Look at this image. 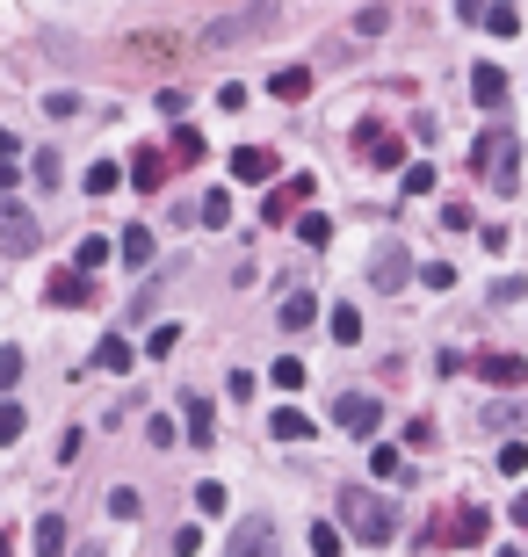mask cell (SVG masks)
Wrapping results in <instances>:
<instances>
[{
	"label": "cell",
	"instance_id": "22",
	"mask_svg": "<svg viewBox=\"0 0 528 557\" xmlns=\"http://www.w3.org/2000/svg\"><path fill=\"white\" fill-rule=\"evenodd\" d=\"M326 326H333V340H340V348H355V340H362V312H355V304H333V312H326Z\"/></svg>",
	"mask_w": 528,
	"mask_h": 557
},
{
	"label": "cell",
	"instance_id": "36",
	"mask_svg": "<svg viewBox=\"0 0 528 557\" xmlns=\"http://www.w3.org/2000/svg\"><path fill=\"white\" fill-rule=\"evenodd\" d=\"M420 283H427V290H456V268H449V261H427Z\"/></svg>",
	"mask_w": 528,
	"mask_h": 557
},
{
	"label": "cell",
	"instance_id": "39",
	"mask_svg": "<svg viewBox=\"0 0 528 557\" xmlns=\"http://www.w3.org/2000/svg\"><path fill=\"white\" fill-rule=\"evenodd\" d=\"M355 29H362V37H384V29H391V8H362Z\"/></svg>",
	"mask_w": 528,
	"mask_h": 557
},
{
	"label": "cell",
	"instance_id": "29",
	"mask_svg": "<svg viewBox=\"0 0 528 557\" xmlns=\"http://www.w3.org/2000/svg\"><path fill=\"white\" fill-rule=\"evenodd\" d=\"M174 340H181V326H152V333H145V355H152V362H167V355H174Z\"/></svg>",
	"mask_w": 528,
	"mask_h": 557
},
{
	"label": "cell",
	"instance_id": "35",
	"mask_svg": "<svg viewBox=\"0 0 528 557\" xmlns=\"http://www.w3.org/2000/svg\"><path fill=\"white\" fill-rule=\"evenodd\" d=\"M29 174H37L44 189H58V152H29Z\"/></svg>",
	"mask_w": 528,
	"mask_h": 557
},
{
	"label": "cell",
	"instance_id": "37",
	"mask_svg": "<svg viewBox=\"0 0 528 557\" xmlns=\"http://www.w3.org/2000/svg\"><path fill=\"white\" fill-rule=\"evenodd\" d=\"M145 442H152V449H174V420L152 413V420H145Z\"/></svg>",
	"mask_w": 528,
	"mask_h": 557
},
{
	"label": "cell",
	"instance_id": "41",
	"mask_svg": "<svg viewBox=\"0 0 528 557\" xmlns=\"http://www.w3.org/2000/svg\"><path fill=\"white\" fill-rule=\"evenodd\" d=\"M275 384L297 391V384H304V362H297V355H283V362H275Z\"/></svg>",
	"mask_w": 528,
	"mask_h": 557
},
{
	"label": "cell",
	"instance_id": "43",
	"mask_svg": "<svg viewBox=\"0 0 528 557\" xmlns=\"http://www.w3.org/2000/svg\"><path fill=\"white\" fill-rule=\"evenodd\" d=\"M0 384H8V391L22 384V348H8V355H0Z\"/></svg>",
	"mask_w": 528,
	"mask_h": 557
},
{
	"label": "cell",
	"instance_id": "24",
	"mask_svg": "<svg viewBox=\"0 0 528 557\" xmlns=\"http://www.w3.org/2000/svg\"><path fill=\"white\" fill-rule=\"evenodd\" d=\"M369 471H377L384 485H398V478H406V456H398V449H369Z\"/></svg>",
	"mask_w": 528,
	"mask_h": 557
},
{
	"label": "cell",
	"instance_id": "33",
	"mask_svg": "<svg viewBox=\"0 0 528 557\" xmlns=\"http://www.w3.org/2000/svg\"><path fill=\"white\" fill-rule=\"evenodd\" d=\"M304 543H312L319 557H340V529H333V521H312V536H304Z\"/></svg>",
	"mask_w": 528,
	"mask_h": 557
},
{
	"label": "cell",
	"instance_id": "18",
	"mask_svg": "<svg viewBox=\"0 0 528 557\" xmlns=\"http://www.w3.org/2000/svg\"><path fill=\"white\" fill-rule=\"evenodd\" d=\"M471 95H478L485 109H500V102H507V73H500V66H471Z\"/></svg>",
	"mask_w": 528,
	"mask_h": 557
},
{
	"label": "cell",
	"instance_id": "40",
	"mask_svg": "<svg viewBox=\"0 0 528 557\" xmlns=\"http://www.w3.org/2000/svg\"><path fill=\"white\" fill-rule=\"evenodd\" d=\"M500 471H507V478L528 471V442H507V449H500Z\"/></svg>",
	"mask_w": 528,
	"mask_h": 557
},
{
	"label": "cell",
	"instance_id": "30",
	"mask_svg": "<svg viewBox=\"0 0 528 557\" xmlns=\"http://www.w3.org/2000/svg\"><path fill=\"white\" fill-rule=\"evenodd\" d=\"M29 543H37V550H66V521H58V514H44V521H37V536H29Z\"/></svg>",
	"mask_w": 528,
	"mask_h": 557
},
{
	"label": "cell",
	"instance_id": "11",
	"mask_svg": "<svg viewBox=\"0 0 528 557\" xmlns=\"http://www.w3.org/2000/svg\"><path fill=\"white\" fill-rule=\"evenodd\" d=\"M449 543H463V550H478L485 536H492V521H485V507H471V500H463L456 514H449V529H442Z\"/></svg>",
	"mask_w": 528,
	"mask_h": 557
},
{
	"label": "cell",
	"instance_id": "32",
	"mask_svg": "<svg viewBox=\"0 0 528 557\" xmlns=\"http://www.w3.org/2000/svg\"><path fill=\"white\" fill-rule=\"evenodd\" d=\"M406 174V196H434V167L427 160H413V167H398Z\"/></svg>",
	"mask_w": 528,
	"mask_h": 557
},
{
	"label": "cell",
	"instance_id": "5",
	"mask_svg": "<svg viewBox=\"0 0 528 557\" xmlns=\"http://www.w3.org/2000/svg\"><path fill=\"white\" fill-rule=\"evenodd\" d=\"M0 246H8V261H22V254H37V218H29V203H0Z\"/></svg>",
	"mask_w": 528,
	"mask_h": 557
},
{
	"label": "cell",
	"instance_id": "44",
	"mask_svg": "<svg viewBox=\"0 0 528 557\" xmlns=\"http://www.w3.org/2000/svg\"><path fill=\"white\" fill-rule=\"evenodd\" d=\"M456 15H463V22H485L492 8H485V0H456Z\"/></svg>",
	"mask_w": 528,
	"mask_h": 557
},
{
	"label": "cell",
	"instance_id": "15",
	"mask_svg": "<svg viewBox=\"0 0 528 557\" xmlns=\"http://www.w3.org/2000/svg\"><path fill=\"white\" fill-rule=\"evenodd\" d=\"M232 181H275V152L268 145H239L232 152Z\"/></svg>",
	"mask_w": 528,
	"mask_h": 557
},
{
	"label": "cell",
	"instance_id": "25",
	"mask_svg": "<svg viewBox=\"0 0 528 557\" xmlns=\"http://www.w3.org/2000/svg\"><path fill=\"white\" fill-rule=\"evenodd\" d=\"M203 225H217V232L232 225V189H210V196H203Z\"/></svg>",
	"mask_w": 528,
	"mask_h": 557
},
{
	"label": "cell",
	"instance_id": "12",
	"mask_svg": "<svg viewBox=\"0 0 528 557\" xmlns=\"http://www.w3.org/2000/svg\"><path fill=\"white\" fill-rule=\"evenodd\" d=\"M369 283H377V290H398V283H406V246H398V239H384L377 254H369Z\"/></svg>",
	"mask_w": 528,
	"mask_h": 557
},
{
	"label": "cell",
	"instance_id": "19",
	"mask_svg": "<svg viewBox=\"0 0 528 557\" xmlns=\"http://www.w3.org/2000/svg\"><path fill=\"white\" fill-rule=\"evenodd\" d=\"M275 319H283L290 333H297V326H312V319H319V297H312V290H290V297H283V312H275Z\"/></svg>",
	"mask_w": 528,
	"mask_h": 557
},
{
	"label": "cell",
	"instance_id": "9",
	"mask_svg": "<svg viewBox=\"0 0 528 557\" xmlns=\"http://www.w3.org/2000/svg\"><path fill=\"white\" fill-rule=\"evenodd\" d=\"M225 550H232V557H261V550H275V521H268V514H246Z\"/></svg>",
	"mask_w": 528,
	"mask_h": 557
},
{
	"label": "cell",
	"instance_id": "16",
	"mask_svg": "<svg viewBox=\"0 0 528 557\" xmlns=\"http://www.w3.org/2000/svg\"><path fill=\"white\" fill-rule=\"evenodd\" d=\"M268 95H275V102H304V95H312V66H283V73H268Z\"/></svg>",
	"mask_w": 528,
	"mask_h": 557
},
{
	"label": "cell",
	"instance_id": "6",
	"mask_svg": "<svg viewBox=\"0 0 528 557\" xmlns=\"http://www.w3.org/2000/svg\"><path fill=\"white\" fill-rule=\"evenodd\" d=\"M377 420H384V406H377V398H369V391H340L333 398V427H340V435H377Z\"/></svg>",
	"mask_w": 528,
	"mask_h": 557
},
{
	"label": "cell",
	"instance_id": "1",
	"mask_svg": "<svg viewBox=\"0 0 528 557\" xmlns=\"http://www.w3.org/2000/svg\"><path fill=\"white\" fill-rule=\"evenodd\" d=\"M521 145H514V131H500V123H492V131L471 145V174L485 181V189H500V196H514L521 189Z\"/></svg>",
	"mask_w": 528,
	"mask_h": 557
},
{
	"label": "cell",
	"instance_id": "34",
	"mask_svg": "<svg viewBox=\"0 0 528 557\" xmlns=\"http://www.w3.org/2000/svg\"><path fill=\"white\" fill-rule=\"evenodd\" d=\"M109 514H116V521H138L145 507H138V492H131V485H116V492H109Z\"/></svg>",
	"mask_w": 528,
	"mask_h": 557
},
{
	"label": "cell",
	"instance_id": "38",
	"mask_svg": "<svg viewBox=\"0 0 528 557\" xmlns=\"http://www.w3.org/2000/svg\"><path fill=\"white\" fill-rule=\"evenodd\" d=\"M485 29H492V37H514V29H521V8H492Z\"/></svg>",
	"mask_w": 528,
	"mask_h": 557
},
{
	"label": "cell",
	"instance_id": "8",
	"mask_svg": "<svg viewBox=\"0 0 528 557\" xmlns=\"http://www.w3.org/2000/svg\"><path fill=\"white\" fill-rule=\"evenodd\" d=\"M312 189H319L312 174H290V189H268L261 218H268V225H290V210H297V203H312Z\"/></svg>",
	"mask_w": 528,
	"mask_h": 557
},
{
	"label": "cell",
	"instance_id": "21",
	"mask_svg": "<svg viewBox=\"0 0 528 557\" xmlns=\"http://www.w3.org/2000/svg\"><path fill=\"white\" fill-rule=\"evenodd\" d=\"M268 435H275V442H312V420H304L297 406H283V413L268 420Z\"/></svg>",
	"mask_w": 528,
	"mask_h": 557
},
{
	"label": "cell",
	"instance_id": "7",
	"mask_svg": "<svg viewBox=\"0 0 528 557\" xmlns=\"http://www.w3.org/2000/svg\"><path fill=\"white\" fill-rule=\"evenodd\" d=\"M471 377H478V384H500V391H521L528 362H521V355H507V348H485V355H471Z\"/></svg>",
	"mask_w": 528,
	"mask_h": 557
},
{
	"label": "cell",
	"instance_id": "26",
	"mask_svg": "<svg viewBox=\"0 0 528 557\" xmlns=\"http://www.w3.org/2000/svg\"><path fill=\"white\" fill-rule=\"evenodd\" d=\"M116 181H123V167L116 160H95V167H87V196H109Z\"/></svg>",
	"mask_w": 528,
	"mask_h": 557
},
{
	"label": "cell",
	"instance_id": "23",
	"mask_svg": "<svg viewBox=\"0 0 528 557\" xmlns=\"http://www.w3.org/2000/svg\"><path fill=\"white\" fill-rule=\"evenodd\" d=\"M167 152H174V167H196V160H203V131L174 123V145H167Z\"/></svg>",
	"mask_w": 528,
	"mask_h": 557
},
{
	"label": "cell",
	"instance_id": "13",
	"mask_svg": "<svg viewBox=\"0 0 528 557\" xmlns=\"http://www.w3.org/2000/svg\"><path fill=\"white\" fill-rule=\"evenodd\" d=\"M181 420H189V449H210V435H217V406H210L203 391L181 398Z\"/></svg>",
	"mask_w": 528,
	"mask_h": 557
},
{
	"label": "cell",
	"instance_id": "27",
	"mask_svg": "<svg viewBox=\"0 0 528 557\" xmlns=\"http://www.w3.org/2000/svg\"><path fill=\"white\" fill-rule=\"evenodd\" d=\"M297 239H304V246H326V239H333V218H319V210H304V218H297Z\"/></svg>",
	"mask_w": 528,
	"mask_h": 557
},
{
	"label": "cell",
	"instance_id": "45",
	"mask_svg": "<svg viewBox=\"0 0 528 557\" xmlns=\"http://www.w3.org/2000/svg\"><path fill=\"white\" fill-rule=\"evenodd\" d=\"M507 514H514V529H528V492H521V500H514Z\"/></svg>",
	"mask_w": 528,
	"mask_h": 557
},
{
	"label": "cell",
	"instance_id": "10",
	"mask_svg": "<svg viewBox=\"0 0 528 557\" xmlns=\"http://www.w3.org/2000/svg\"><path fill=\"white\" fill-rule=\"evenodd\" d=\"M167 167H174L167 145H138L131 152V181H138V189H167Z\"/></svg>",
	"mask_w": 528,
	"mask_h": 557
},
{
	"label": "cell",
	"instance_id": "3",
	"mask_svg": "<svg viewBox=\"0 0 528 557\" xmlns=\"http://www.w3.org/2000/svg\"><path fill=\"white\" fill-rule=\"evenodd\" d=\"M268 22H275V0H246V8L217 15V22L203 29V51H232V44H254Z\"/></svg>",
	"mask_w": 528,
	"mask_h": 557
},
{
	"label": "cell",
	"instance_id": "2",
	"mask_svg": "<svg viewBox=\"0 0 528 557\" xmlns=\"http://www.w3.org/2000/svg\"><path fill=\"white\" fill-rule=\"evenodd\" d=\"M340 514H348V536H355V543H369V550H384V543L398 536V514H391V500H384V492H362V485H348Z\"/></svg>",
	"mask_w": 528,
	"mask_h": 557
},
{
	"label": "cell",
	"instance_id": "28",
	"mask_svg": "<svg viewBox=\"0 0 528 557\" xmlns=\"http://www.w3.org/2000/svg\"><path fill=\"white\" fill-rule=\"evenodd\" d=\"M109 254H116V246H109V239H102V232H87V239H80V254H73V261H80V268H102V261H109Z\"/></svg>",
	"mask_w": 528,
	"mask_h": 557
},
{
	"label": "cell",
	"instance_id": "31",
	"mask_svg": "<svg viewBox=\"0 0 528 557\" xmlns=\"http://www.w3.org/2000/svg\"><path fill=\"white\" fill-rule=\"evenodd\" d=\"M196 507H203V514H232V500H225V485H217V478L196 485Z\"/></svg>",
	"mask_w": 528,
	"mask_h": 557
},
{
	"label": "cell",
	"instance_id": "42",
	"mask_svg": "<svg viewBox=\"0 0 528 557\" xmlns=\"http://www.w3.org/2000/svg\"><path fill=\"white\" fill-rule=\"evenodd\" d=\"M22 427H29V413L15 406V398H8V420H0V442H22Z\"/></svg>",
	"mask_w": 528,
	"mask_h": 557
},
{
	"label": "cell",
	"instance_id": "4",
	"mask_svg": "<svg viewBox=\"0 0 528 557\" xmlns=\"http://www.w3.org/2000/svg\"><path fill=\"white\" fill-rule=\"evenodd\" d=\"M355 152H362L369 167H406V138H398L391 123H377V116L355 123Z\"/></svg>",
	"mask_w": 528,
	"mask_h": 557
},
{
	"label": "cell",
	"instance_id": "17",
	"mask_svg": "<svg viewBox=\"0 0 528 557\" xmlns=\"http://www.w3.org/2000/svg\"><path fill=\"white\" fill-rule=\"evenodd\" d=\"M51 304H66V312H80V304H95V283L87 275H51V290H44Z\"/></svg>",
	"mask_w": 528,
	"mask_h": 557
},
{
	"label": "cell",
	"instance_id": "20",
	"mask_svg": "<svg viewBox=\"0 0 528 557\" xmlns=\"http://www.w3.org/2000/svg\"><path fill=\"white\" fill-rule=\"evenodd\" d=\"M95 362H102V369H116V377H123V369L138 362V348H131V340H123V333H102V348H95Z\"/></svg>",
	"mask_w": 528,
	"mask_h": 557
},
{
	"label": "cell",
	"instance_id": "14",
	"mask_svg": "<svg viewBox=\"0 0 528 557\" xmlns=\"http://www.w3.org/2000/svg\"><path fill=\"white\" fill-rule=\"evenodd\" d=\"M152 254H160L152 225H123V239H116V261H123V268H152Z\"/></svg>",
	"mask_w": 528,
	"mask_h": 557
}]
</instances>
